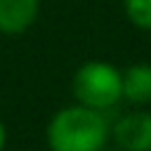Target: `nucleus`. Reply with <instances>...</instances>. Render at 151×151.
I'll return each instance as SVG.
<instances>
[{"label": "nucleus", "instance_id": "obj_6", "mask_svg": "<svg viewBox=\"0 0 151 151\" xmlns=\"http://www.w3.org/2000/svg\"><path fill=\"white\" fill-rule=\"evenodd\" d=\"M127 19L139 28H151V0H123Z\"/></svg>", "mask_w": 151, "mask_h": 151}, {"label": "nucleus", "instance_id": "obj_1", "mask_svg": "<svg viewBox=\"0 0 151 151\" xmlns=\"http://www.w3.org/2000/svg\"><path fill=\"white\" fill-rule=\"evenodd\" d=\"M111 130L101 111L76 104L57 111L47 125L52 151H101Z\"/></svg>", "mask_w": 151, "mask_h": 151}, {"label": "nucleus", "instance_id": "obj_3", "mask_svg": "<svg viewBox=\"0 0 151 151\" xmlns=\"http://www.w3.org/2000/svg\"><path fill=\"white\" fill-rule=\"evenodd\" d=\"M113 139L123 151H151V113H125L113 125Z\"/></svg>", "mask_w": 151, "mask_h": 151}, {"label": "nucleus", "instance_id": "obj_2", "mask_svg": "<svg viewBox=\"0 0 151 151\" xmlns=\"http://www.w3.org/2000/svg\"><path fill=\"white\" fill-rule=\"evenodd\" d=\"M73 97L78 104L104 111L123 97L120 71L106 61H87L73 76Z\"/></svg>", "mask_w": 151, "mask_h": 151}, {"label": "nucleus", "instance_id": "obj_5", "mask_svg": "<svg viewBox=\"0 0 151 151\" xmlns=\"http://www.w3.org/2000/svg\"><path fill=\"white\" fill-rule=\"evenodd\" d=\"M123 78V97L132 104H149L151 101V66L149 64H134Z\"/></svg>", "mask_w": 151, "mask_h": 151}, {"label": "nucleus", "instance_id": "obj_7", "mask_svg": "<svg viewBox=\"0 0 151 151\" xmlns=\"http://www.w3.org/2000/svg\"><path fill=\"white\" fill-rule=\"evenodd\" d=\"M5 142H7V132H5V125H2V120H0V151L5 149Z\"/></svg>", "mask_w": 151, "mask_h": 151}, {"label": "nucleus", "instance_id": "obj_4", "mask_svg": "<svg viewBox=\"0 0 151 151\" xmlns=\"http://www.w3.org/2000/svg\"><path fill=\"white\" fill-rule=\"evenodd\" d=\"M40 0H0V33L19 35L38 19Z\"/></svg>", "mask_w": 151, "mask_h": 151}]
</instances>
